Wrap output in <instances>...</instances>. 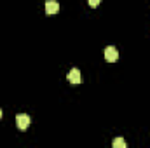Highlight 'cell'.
<instances>
[{
	"instance_id": "cell-1",
	"label": "cell",
	"mask_w": 150,
	"mask_h": 148,
	"mask_svg": "<svg viewBox=\"0 0 150 148\" xmlns=\"http://www.w3.org/2000/svg\"><path fill=\"white\" fill-rule=\"evenodd\" d=\"M16 125H18V129H21V131L28 129V125H30V117H28L26 113H18V115H16Z\"/></svg>"
},
{
	"instance_id": "cell-2",
	"label": "cell",
	"mask_w": 150,
	"mask_h": 148,
	"mask_svg": "<svg viewBox=\"0 0 150 148\" xmlns=\"http://www.w3.org/2000/svg\"><path fill=\"white\" fill-rule=\"evenodd\" d=\"M105 59H107L108 63H113V61L119 59V51H117L113 45H108V47L105 49Z\"/></svg>"
},
{
	"instance_id": "cell-3",
	"label": "cell",
	"mask_w": 150,
	"mask_h": 148,
	"mask_svg": "<svg viewBox=\"0 0 150 148\" xmlns=\"http://www.w3.org/2000/svg\"><path fill=\"white\" fill-rule=\"evenodd\" d=\"M59 11V4L56 0H47L45 2V12L47 14H56Z\"/></svg>"
},
{
	"instance_id": "cell-4",
	"label": "cell",
	"mask_w": 150,
	"mask_h": 148,
	"mask_svg": "<svg viewBox=\"0 0 150 148\" xmlns=\"http://www.w3.org/2000/svg\"><path fill=\"white\" fill-rule=\"evenodd\" d=\"M68 82H72V84H80L82 82V78H80V72L77 70V68H74V70H70V73H68Z\"/></svg>"
},
{
	"instance_id": "cell-5",
	"label": "cell",
	"mask_w": 150,
	"mask_h": 148,
	"mask_svg": "<svg viewBox=\"0 0 150 148\" xmlns=\"http://www.w3.org/2000/svg\"><path fill=\"white\" fill-rule=\"evenodd\" d=\"M112 145H113V148H126V141L122 138H115Z\"/></svg>"
},
{
	"instance_id": "cell-6",
	"label": "cell",
	"mask_w": 150,
	"mask_h": 148,
	"mask_svg": "<svg viewBox=\"0 0 150 148\" xmlns=\"http://www.w3.org/2000/svg\"><path fill=\"white\" fill-rule=\"evenodd\" d=\"M100 2H101V0H87V4H89L91 7H98V5H100Z\"/></svg>"
},
{
	"instance_id": "cell-7",
	"label": "cell",
	"mask_w": 150,
	"mask_h": 148,
	"mask_svg": "<svg viewBox=\"0 0 150 148\" xmlns=\"http://www.w3.org/2000/svg\"><path fill=\"white\" fill-rule=\"evenodd\" d=\"M0 118H2V110H0Z\"/></svg>"
}]
</instances>
